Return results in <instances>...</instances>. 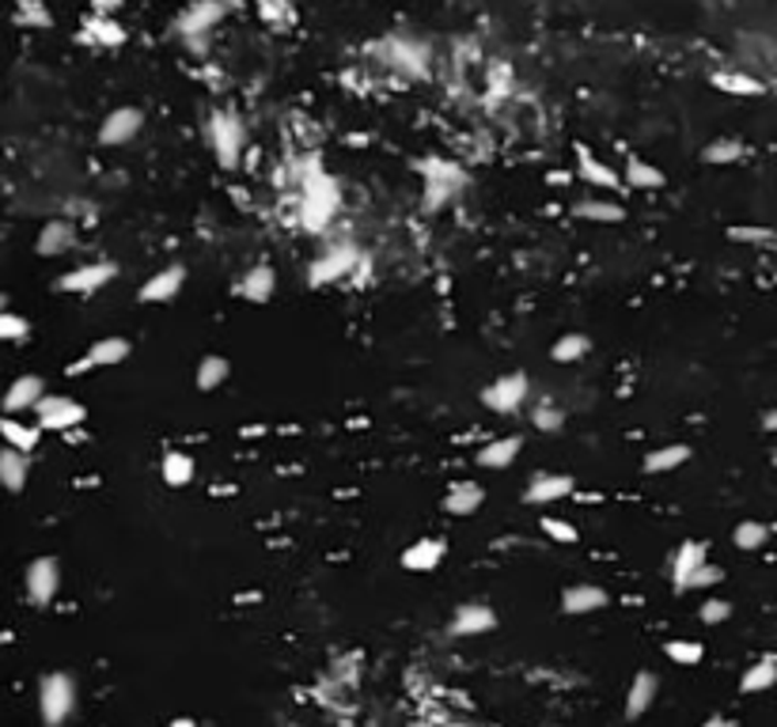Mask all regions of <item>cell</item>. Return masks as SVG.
Here are the masks:
<instances>
[{"instance_id":"7","label":"cell","mask_w":777,"mask_h":727,"mask_svg":"<svg viewBox=\"0 0 777 727\" xmlns=\"http://www.w3.org/2000/svg\"><path fill=\"white\" fill-rule=\"evenodd\" d=\"M61 588V565L54 557H39V561H31L28 569V596L34 607H50Z\"/></svg>"},{"instance_id":"17","label":"cell","mask_w":777,"mask_h":727,"mask_svg":"<svg viewBox=\"0 0 777 727\" xmlns=\"http://www.w3.org/2000/svg\"><path fill=\"white\" fill-rule=\"evenodd\" d=\"M713 87L724 95H739V99H758V95L766 92V84L763 80H755V76H747V73H736V69H721V73H713Z\"/></svg>"},{"instance_id":"13","label":"cell","mask_w":777,"mask_h":727,"mask_svg":"<svg viewBox=\"0 0 777 727\" xmlns=\"http://www.w3.org/2000/svg\"><path fill=\"white\" fill-rule=\"evenodd\" d=\"M573 493V477L565 474H535L532 485L524 489V501L527 504H550V501H561V496Z\"/></svg>"},{"instance_id":"27","label":"cell","mask_w":777,"mask_h":727,"mask_svg":"<svg viewBox=\"0 0 777 727\" xmlns=\"http://www.w3.org/2000/svg\"><path fill=\"white\" fill-rule=\"evenodd\" d=\"M0 436L8 440V447H15V451L28 455V451L39 447L42 429H34V424H20L15 417H4V421H0Z\"/></svg>"},{"instance_id":"20","label":"cell","mask_w":777,"mask_h":727,"mask_svg":"<svg viewBox=\"0 0 777 727\" xmlns=\"http://www.w3.org/2000/svg\"><path fill=\"white\" fill-rule=\"evenodd\" d=\"M519 447H524V440H519V436L493 440V443H485V447L479 451V455H474V463L485 466V470H505V466L516 463Z\"/></svg>"},{"instance_id":"41","label":"cell","mask_w":777,"mask_h":727,"mask_svg":"<svg viewBox=\"0 0 777 727\" xmlns=\"http://www.w3.org/2000/svg\"><path fill=\"white\" fill-rule=\"evenodd\" d=\"M728 239H736V243H750V246H770L774 243V232H770V228L739 224V228H728Z\"/></svg>"},{"instance_id":"32","label":"cell","mask_w":777,"mask_h":727,"mask_svg":"<svg viewBox=\"0 0 777 727\" xmlns=\"http://www.w3.org/2000/svg\"><path fill=\"white\" fill-rule=\"evenodd\" d=\"M691 459V447H683V443H671V447H660L652 451L649 459H644V470L649 474H668V470H679Z\"/></svg>"},{"instance_id":"48","label":"cell","mask_w":777,"mask_h":727,"mask_svg":"<svg viewBox=\"0 0 777 727\" xmlns=\"http://www.w3.org/2000/svg\"><path fill=\"white\" fill-rule=\"evenodd\" d=\"M126 0H92V15H114Z\"/></svg>"},{"instance_id":"8","label":"cell","mask_w":777,"mask_h":727,"mask_svg":"<svg viewBox=\"0 0 777 727\" xmlns=\"http://www.w3.org/2000/svg\"><path fill=\"white\" fill-rule=\"evenodd\" d=\"M140 126H145V114H140L137 106H118V110H111L107 122H103L99 140L103 145H129L140 133Z\"/></svg>"},{"instance_id":"46","label":"cell","mask_w":777,"mask_h":727,"mask_svg":"<svg viewBox=\"0 0 777 727\" xmlns=\"http://www.w3.org/2000/svg\"><path fill=\"white\" fill-rule=\"evenodd\" d=\"M561 424H565V413L558 410V405H538V410H535V429L558 432Z\"/></svg>"},{"instance_id":"9","label":"cell","mask_w":777,"mask_h":727,"mask_svg":"<svg viewBox=\"0 0 777 727\" xmlns=\"http://www.w3.org/2000/svg\"><path fill=\"white\" fill-rule=\"evenodd\" d=\"M114 273H118V270H114L111 262H92V265H81V270L65 273V277L57 281V288L61 292H81V296H87V292H99L103 285H111Z\"/></svg>"},{"instance_id":"31","label":"cell","mask_w":777,"mask_h":727,"mask_svg":"<svg viewBox=\"0 0 777 727\" xmlns=\"http://www.w3.org/2000/svg\"><path fill=\"white\" fill-rule=\"evenodd\" d=\"M697 565H705V546L702 542H683L671 561V576H675V588H683V580L691 576Z\"/></svg>"},{"instance_id":"1","label":"cell","mask_w":777,"mask_h":727,"mask_svg":"<svg viewBox=\"0 0 777 727\" xmlns=\"http://www.w3.org/2000/svg\"><path fill=\"white\" fill-rule=\"evenodd\" d=\"M206 137H209V145H213L217 164L224 167V171L240 167V159H243V126H240L235 114L217 110L213 118L206 122Z\"/></svg>"},{"instance_id":"33","label":"cell","mask_w":777,"mask_h":727,"mask_svg":"<svg viewBox=\"0 0 777 727\" xmlns=\"http://www.w3.org/2000/svg\"><path fill=\"white\" fill-rule=\"evenodd\" d=\"M164 482L171 485V489H182V485L193 482V459L182 455V451H171V455H164Z\"/></svg>"},{"instance_id":"45","label":"cell","mask_w":777,"mask_h":727,"mask_svg":"<svg viewBox=\"0 0 777 727\" xmlns=\"http://www.w3.org/2000/svg\"><path fill=\"white\" fill-rule=\"evenodd\" d=\"M259 15H262L266 23L281 27V23L293 20V8H288L285 0H259Z\"/></svg>"},{"instance_id":"34","label":"cell","mask_w":777,"mask_h":727,"mask_svg":"<svg viewBox=\"0 0 777 727\" xmlns=\"http://www.w3.org/2000/svg\"><path fill=\"white\" fill-rule=\"evenodd\" d=\"M15 23L28 27V31H46L54 23V15H50V8L42 0H20L15 4Z\"/></svg>"},{"instance_id":"30","label":"cell","mask_w":777,"mask_h":727,"mask_svg":"<svg viewBox=\"0 0 777 727\" xmlns=\"http://www.w3.org/2000/svg\"><path fill=\"white\" fill-rule=\"evenodd\" d=\"M777 678V660L774 655H766V660H758L755 667H747V675L739 678V689L744 694H763V689H770Z\"/></svg>"},{"instance_id":"24","label":"cell","mask_w":777,"mask_h":727,"mask_svg":"<svg viewBox=\"0 0 777 727\" xmlns=\"http://www.w3.org/2000/svg\"><path fill=\"white\" fill-rule=\"evenodd\" d=\"M0 485L8 493H20L28 485V455L15 447H4L0 451Z\"/></svg>"},{"instance_id":"51","label":"cell","mask_w":777,"mask_h":727,"mask_svg":"<svg viewBox=\"0 0 777 727\" xmlns=\"http://www.w3.org/2000/svg\"><path fill=\"white\" fill-rule=\"evenodd\" d=\"M167 727H198V724H193V720H187V716H182V720H171Z\"/></svg>"},{"instance_id":"49","label":"cell","mask_w":777,"mask_h":727,"mask_svg":"<svg viewBox=\"0 0 777 727\" xmlns=\"http://www.w3.org/2000/svg\"><path fill=\"white\" fill-rule=\"evenodd\" d=\"M84 371H92V364H87V357H84V360H76V364H69L65 376H84Z\"/></svg>"},{"instance_id":"25","label":"cell","mask_w":777,"mask_h":727,"mask_svg":"<svg viewBox=\"0 0 777 727\" xmlns=\"http://www.w3.org/2000/svg\"><path fill=\"white\" fill-rule=\"evenodd\" d=\"M273 288H277V277H273L270 265H254V270L240 281V296L251 299V304H266V299L273 296Z\"/></svg>"},{"instance_id":"26","label":"cell","mask_w":777,"mask_h":727,"mask_svg":"<svg viewBox=\"0 0 777 727\" xmlns=\"http://www.w3.org/2000/svg\"><path fill=\"white\" fill-rule=\"evenodd\" d=\"M622 186H633V190H660V186H664V171L644 164L641 156H630L626 159V182Z\"/></svg>"},{"instance_id":"16","label":"cell","mask_w":777,"mask_h":727,"mask_svg":"<svg viewBox=\"0 0 777 727\" xmlns=\"http://www.w3.org/2000/svg\"><path fill=\"white\" fill-rule=\"evenodd\" d=\"M485 501V489L474 482H455L444 496V512L448 516H474Z\"/></svg>"},{"instance_id":"52","label":"cell","mask_w":777,"mask_h":727,"mask_svg":"<svg viewBox=\"0 0 777 727\" xmlns=\"http://www.w3.org/2000/svg\"><path fill=\"white\" fill-rule=\"evenodd\" d=\"M4 304H8V299H4V292H0V312H4Z\"/></svg>"},{"instance_id":"37","label":"cell","mask_w":777,"mask_h":727,"mask_svg":"<svg viewBox=\"0 0 777 727\" xmlns=\"http://www.w3.org/2000/svg\"><path fill=\"white\" fill-rule=\"evenodd\" d=\"M744 140H713L710 148L702 152L705 164H736V159H744Z\"/></svg>"},{"instance_id":"5","label":"cell","mask_w":777,"mask_h":727,"mask_svg":"<svg viewBox=\"0 0 777 727\" xmlns=\"http://www.w3.org/2000/svg\"><path fill=\"white\" fill-rule=\"evenodd\" d=\"M34 410H39V424L50 432H69V429H76V424H84V417H87L84 405L65 394H42L39 402H34Z\"/></svg>"},{"instance_id":"38","label":"cell","mask_w":777,"mask_h":727,"mask_svg":"<svg viewBox=\"0 0 777 727\" xmlns=\"http://www.w3.org/2000/svg\"><path fill=\"white\" fill-rule=\"evenodd\" d=\"M664 652L671 663H679V667H694V663H702V655H705V649L697 641H668Z\"/></svg>"},{"instance_id":"47","label":"cell","mask_w":777,"mask_h":727,"mask_svg":"<svg viewBox=\"0 0 777 727\" xmlns=\"http://www.w3.org/2000/svg\"><path fill=\"white\" fill-rule=\"evenodd\" d=\"M732 618V602H724V599H710L702 607V622L705 625H717V622H728Z\"/></svg>"},{"instance_id":"28","label":"cell","mask_w":777,"mask_h":727,"mask_svg":"<svg viewBox=\"0 0 777 727\" xmlns=\"http://www.w3.org/2000/svg\"><path fill=\"white\" fill-rule=\"evenodd\" d=\"M387 57H391L399 69H406V73H413V76H426L429 73V69H426V53L413 50L410 42H402V39L387 42Z\"/></svg>"},{"instance_id":"21","label":"cell","mask_w":777,"mask_h":727,"mask_svg":"<svg viewBox=\"0 0 777 727\" xmlns=\"http://www.w3.org/2000/svg\"><path fill=\"white\" fill-rule=\"evenodd\" d=\"M657 689H660L657 675L641 671V675L630 682V694H626V716H630V720H638V716L649 713V705L657 702Z\"/></svg>"},{"instance_id":"18","label":"cell","mask_w":777,"mask_h":727,"mask_svg":"<svg viewBox=\"0 0 777 727\" xmlns=\"http://www.w3.org/2000/svg\"><path fill=\"white\" fill-rule=\"evenodd\" d=\"M81 39L92 42V46H122V42H126V27L114 20V15H92V20L84 23Z\"/></svg>"},{"instance_id":"39","label":"cell","mask_w":777,"mask_h":727,"mask_svg":"<svg viewBox=\"0 0 777 727\" xmlns=\"http://www.w3.org/2000/svg\"><path fill=\"white\" fill-rule=\"evenodd\" d=\"M228 379V360L224 357H206L198 368V387L201 390H217Z\"/></svg>"},{"instance_id":"4","label":"cell","mask_w":777,"mask_h":727,"mask_svg":"<svg viewBox=\"0 0 777 727\" xmlns=\"http://www.w3.org/2000/svg\"><path fill=\"white\" fill-rule=\"evenodd\" d=\"M224 0H190L187 8H182V15L175 20V34L187 42H198L201 34H209L213 27L224 20Z\"/></svg>"},{"instance_id":"29","label":"cell","mask_w":777,"mask_h":727,"mask_svg":"<svg viewBox=\"0 0 777 727\" xmlns=\"http://www.w3.org/2000/svg\"><path fill=\"white\" fill-rule=\"evenodd\" d=\"M126 357H129V341H122V338H103L87 349V364H92V368H111V364H122Z\"/></svg>"},{"instance_id":"6","label":"cell","mask_w":777,"mask_h":727,"mask_svg":"<svg viewBox=\"0 0 777 727\" xmlns=\"http://www.w3.org/2000/svg\"><path fill=\"white\" fill-rule=\"evenodd\" d=\"M524 402H527V376L524 371L501 376L497 383H490L482 390V405L485 410H493V413H516Z\"/></svg>"},{"instance_id":"44","label":"cell","mask_w":777,"mask_h":727,"mask_svg":"<svg viewBox=\"0 0 777 727\" xmlns=\"http://www.w3.org/2000/svg\"><path fill=\"white\" fill-rule=\"evenodd\" d=\"M28 338V318L0 312V341H23Z\"/></svg>"},{"instance_id":"14","label":"cell","mask_w":777,"mask_h":727,"mask_svg":"<svg viewBox=\"0 0 777 727\" xmlns=\"http://www.w3.org/2000/svg\"><path fill=\"white\" fill-rule=\"evenodd\" d=\"M607 607V591L596 588V583H577V588H565L561 596V610L565 614H591V610Z\"/></svg>"},{"instance_id":"19","label":"cell","mask_w":777,"mask_h":727,"mask_svg":"<svg viewBox=\"0 0 777 727\" xmlns=\"http://www.w3.org/2000/svg\"><path fill=\"white\" fill-rule=\"evenodd\" d=\"M440 561H444V542H437V538H421L402 554V569L410 572H432Z\"/></svg>"},{"instance_id":"10","label":"cell","mask_w":777,"mask_h":727,"mask_svg":"<svg viewBox=\"0 0 777 727\" xmlns=\"http://www.w3.org/2000/svg\"><path fill=\"white\" fill-rule=\"evenodd\" d=\"M182 281H187V270H182V265H167V270L145 281L140 299H145V304H171V296H179Z\"/></svg>"},{"instance_id":"3","label":"cell","mask_w":777,"mask_h":727,"mask_svg":"<svg viewBox=\"0 0 777 727\" xmlns=\"http://www.w3.org/2000/svg\"><path fill=\"white\" fill-rule=\"evenodd\" d=\"M334 209H338V186L326 179V175L312 171L304 179V224L312 232H319L323 224H330Z\"/></svg>"},{"instance_id":"50","label":"cell","mask_w":777,"mask_h":727,"mask_svg":"<svg viewBox=\"0 0 777 727\" xmlns=\"http://www.w3.org/2000/svg\"><path fill=\"white\" fill-rule=\"evenodd\" d=\"M702 727H736V724H732L728 716H713V720H705Z\"/></svg>"},{"instance_id":"11","label":"cell","mask_w":777,"mask_h":727,"mask_svg":"<svg viewBox=\"0 0 777 727\" xmlns=\"http://www.w3.org/2000/svg\"><path fill=\"white\" fill-rule=\"evenodd\" d=\"M493 625H497V614H493L490 607H482V602H466V607H459L452 618V636H482V633H490Z\"/></svg>"},{"instance_id":"43","label":"cell","mask_w":777,"mask_h":727,"mask_svg":"<svg viewBox=\"0 0 777 727\" xmlns=\"http://www.w3.org/2000/svg\"><path fill=\"white\" fill-rule=\"evenodd\" d=\"M721 580H724V572L717 569V565H697V569L683 580V588H679V591H691V588H713V583H721Z\"/></svg>"},{"instance_id":"12","label":"cell","mask_w":777,"mask_h":727,"mask_svg":"<svg viewBox=\"0 0 777 727\" xmlns=\"http://www.w3.org/2000/svg\"><path fill=\"white\" fill-rule=\"evenodd\" d=\"M353 265H357V251L353 246H334V251H326L319 262L312 265V285H323V281H338L353 273Z\"/></svg>"},{"instance_id":"15","label":"cell","mask_w":777,"mask_h":727,"mask_svg":"<svg viewBox=\"0 0 777 727\" xmlns=\"http://www.w3.org/2000/svg\"><path fill=\"white\" fill-rule=\"evenodd\" d=\"M46 394V383L39 376H20L4 394V410L8 413H23V410H34V402Z\"/></svg>"},{"instance_id":"40","label":"cell","mask_w":777,"mask_h":727,"mask_svg":"<svg viewBox=\"0 0 777 727\" xmlns=\"http://www.w3.org/2000/svg\"><path fill=\"white\" fill-rule=\"evenodd\" d=\"M766 538H770V530L763 527V523H739L736 527V535H732V542H736L739 549H763L766 546Z\"/></svg>"},{"instance_id":"2","label":"cell","mask_w":777,"mask_h":727,"mask_svg":"<svg viewBox=\"0 0 777 727\" xmlns=\"http://www.w3.org/2000/svg\"><path fill=\"white\" fill-rule=\"evenodd\" d=\"M39 708H42V724L46 727H61L73 716L76 708V686L69 675H46L39 686Z\"/></svg>"},{"instance_id":"36","label":"cell","mask_w":777,"mask_h":727,"mask_svg":"<svg viewBox=\"0 0 777 727\" xmlns=\"http://www.w3.org/2000/svg\"><path fill=\"white\" fill-rule=\"evenodd\" d=\"M588 349H591V345H588L585 334H565V338L550 349V357H554V364H573V360L585 357Z\"/></svg>"},{"instance_id":"35","label":"cell","mask_w":777,"mask_h":727,"mask_svg":"<svg viewBox=\"0 0 777 727\" xmlns=\"http://www.w3.org/2000/svg\"><path fill=\"white\" fill-rule=\"evenodd\" d=\"M573 212L580 220H596V224H618V220H626V209L615 206V201H580Z\"/></svg>"},{"instance_id":"42","label":"cell","mask_w":777,"mask_h":727,"mask_svg":"<svg viewBox=\"0 0 777 727\" xmlns=\"http://www.w3.org/2000/svg\"><path fill=\"white\" fill-rule=\"evenodd\" d=\"M543 535L550 538V542H558V546H573V542H577V527H573V523H565V519H550V516L543 519Z\"/></svg>"},{"instance_id":"23","label":"cell","mask_w":777,"mask_h":727,"mask_svg":"<svg viewBox=\"0 0 777 727\" xmlns=\"http://www.w3.org/2000/svg\"><path fill=\"white\" fill-rule=\"evenodd\" d=\"M73 243H76V228L65 224V220H54V224L42 228V235H39V254H42V259H57V254H65Z\"/></svg>"},{"instance_id":"22","label":"cell","mask_w":777,"mask_h":727,"mask_svg":"<svg viewBox=\"0 0 777 727\" xmlns=\"http://www.w3.org/2000/svg\"><path fill=\"white\" fill-rule=\"evenodd\" d=\"M577 171H580V179L599 186V190H618V186H622L615 167H607L603 159H596L591 152H585V148L577 152Z\"/></svg>"}]
</instances>
